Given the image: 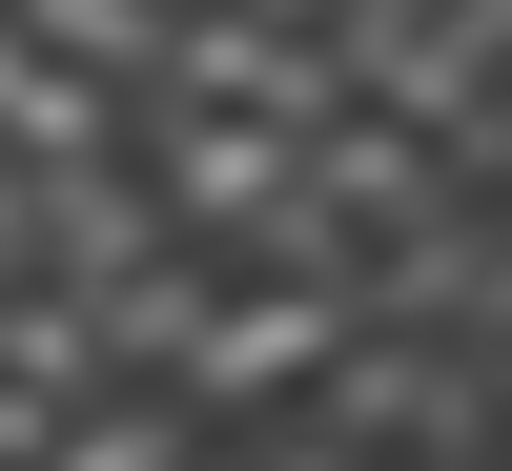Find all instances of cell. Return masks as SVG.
I'll use <instances>...</instances> for the list:
<instances>
[{
	"instance_id": "obj_1",
	"label": "cell",
	"mask_w": 512,
	"mask_h": 471,
	"mask_svg": "<svg viewBox=\"0 0 512 471\" xmlns=\"http://www.w3.org/2000/svg\"><path fill=\"white\" fill-rule=\"evenodd\" d=\"M328 328H349V287H308V267H226L164 390H185V410H287V390L328 369Z\"/></svg>"
}]
</instances>
